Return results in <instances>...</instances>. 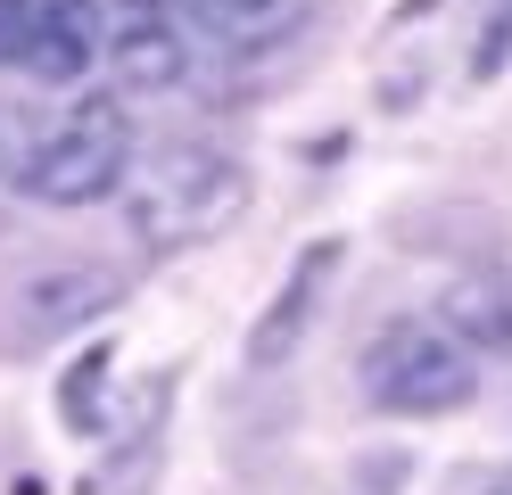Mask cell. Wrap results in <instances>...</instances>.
Instances as JSON below:
<instances>
[{
  "mask_svg": "<svg viewBox=\"0 0 512 495\" xmlns=\"http://www.w3.org/2000/svg\"><path fill=\"white\" fill-rule=\"evenodd\" d=\"M124 264L108 256H58V264H34L9 297H0V347L9 355H42L58 339H83L100 314L124 306Z\"/></svg>",
  "mask_w": 512,
  "mask_h": 495,
  "instance_id": "4",
  "label": "cell"
},
{
  "mask_svg": "<svg viewBox=\"0 0 512 495\" xmlns=\"http://www.w3.org/2000/svg\"><path fill=\"white\" fill-rule=\"evenodd\" d=\"M339 256H347V240H306V248L290 256L281 289L265 297V314L248 322V372H273V363H290V355H298L314 306H323L331 281H339Z\"/></svg>",
  "mask_w": 512,
  "mask_h": 495,
  "instance_id": "6",
  "label": "cell"
},
{
  "mask_svg": "<svg viewBox=\"0 0 512 495\" xmlns=\"http://www.w3.org/2000/svg\"><path fill=\"white\" fill-rule=\"evenodd\" d=\"M356 380H364L372 405L397 413V421H438V413L471 405V388H479L471 347H463L446 322H413V314H397V322L372 330Z\"/></svg>",
  "mask_w": 512,
  "mask_h": 495,
  "instance_id": "2",
  "label": "cell"
},
{
  "mask_svg": "<svg viewBox=\"0 0 512 495\" xmlns=\"http://www.w3.org/2000/svg\"><path fill=\"white\" fill-rule=\"evenodd\" d=\"M108 9H116V0H50L25 75H34V83H83V66L108 58Z\"/></svg>",
  "mask_w": 512,
  "mask_h": 495,
  "instance_id": "7",
  "label": "cell"
},
{
  "mask_svg": "<svg viewBox=\"0 0 512 495\" xmlns=\"http://www.w3.org/2000/svg\"><path fill=\"white\" fill-rule=\"evenodd\" d=\"M50 141V124H34V108H0V174H9L17 190L34 182V157Z\"/></svg>",
  "mask_w": 512,
  "mask_h": 495,
  "instance_id": "10",
  "label": "cell"
},
{
  "mask_svg": "<svg viewBox=\"0 0 512 495\" xmlns=\"http://www.w3.org/2000/svg\"><path fill=\"white\" fill-rule=\"evenodd\" d=\"M174 9L207 33L215 50H273L306 25L314 0H174Z\"/></svg>",
  "mask_w": 512,
  "mask_h": 495,
  "instance_id": "9",
  "label": "cell"
},
{
  "mask_svg": "<svg viewBox=\"0 0 512 495\" xmlns=\"http://www.w3.org/2000/svg\"><path fill=\"white\" fill-rule=\"evenodd\" d=\"M488 495H512V471H496V479H488Z\"/></svg>",
  "mask_w": 512,
  "mask_h": 495,
  "instance_id": "14",
  "label": "cell"
},
{
  "mask_svg": "<svg viewBox=\"0 0 512 495\" xmlns=\"http://www.w3.org/2000/svg\"><path fill=\"white\" fill-rule=\"evenodd\" d=\"M124 182H133V116H124L116 91H91L67 116H50V141H42L25 190L42 207H100Z\"/></svg>",
  "mask_w": 512,
  "mask_h": 495,
  "instance_id": "3",
  "label": "cell"
},
{
  "mask_svg": "<svg viewBox=\"0 0 512 495\" xmlns=\"http://www.w3.org/2000/svg\"><path fill=\"white\" fill-rule=\"evenodd\" d=\"M256 198V174L232 149H207V141H174L133 165L124 182V223L149 256H182V248H207L223 231H240Z\"/></svg>",
  "mask_w": 512,
  "mask_h": 495,
  "instance_id": "1",
  "label": "cell"
},
{
  "mask_svg": "<svg viewBox=\"0 0 512 495\" xmlns=\"http://www.w3.org/2000/svg\"><path fill=\"white\" fill-rule=\"evenodd\" d=\"M100 372H108V347H91V363L67 372V388H58V421H67V429H91V421H100Z\"/></svg>",
  "mask_w": 512,
  "mask_h": 495,
  "instance_id": "11",
  "label": "cell"
},
{
  "mask_svg": "<svg viewBox=\"0 0 512 495\" xmlns=\"http://www.w3.org/2000/svg\"><path fill=\"white\" fill-rule=\"evenodd\" d=\"M42 17H50V0H0V66H25V58H34Z\"/></svg>",
  "mask_w": 512,
  "mask_h": 495,
  "instance_id": "12",
  "label": "cell"
},
{
  "mask_svg": "<svg viewBox=\"0 0 512 495\" xmlns=\"http://www.w3.org/2000/svg\"><path fill=\"white\" fill-rule=\"evenodd\" d=\"M108 83L116 99H149V91H174L190 75V33L174 0H116L108 9Z\"/></svg>",
  "mask_w": 512,
  "mask_h": 495,
  "instance_id": "5",
  "label": "cell"
},
{
  "mask_svg": "<svg viewBox=\"0 0 512 495\" xmlns=\"http://www.w3.org/2000/svg\"><path fill=\"white\" fill-rule=\"evenodd\" d=\"M512 66V0H496V17L479 25V50H471V83H496Z\"/></svg>",
  "mask_w": 512,
  "mask_h": 495,
  "instance_id": "13",
  "label": "cell"
},
{
  "mask_svg": "<svg viewBox=\"0 0 512 495\" xmlns=\"http://www.w3.org/2000/svg\"><path fill=\"white\" fill-rule=\"evenodd\" d=\"M438 322L455 330L471 355H504L512 347V264H479L438 297Z\"/></svg>",
  "mask_w": 512,
  "mask_h": 495,
  "instance_id": "8",
  "label": "cell"
}]
</instances>
